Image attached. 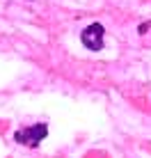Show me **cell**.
<instances>
[{
    "label": "cell",
    "instance_id": "cell-1",
    "mask_svg": "<svg viewBox=\"0 0 151 158\" xmlns=\"http://www.w3.org/2000/svg\"><path fill=\"white\" fill-rule=\"evenodd\" d=\"M48 135V126L46 124H35V126H28V128H18L14 133V140L25 147H37Z\"/></svg>",
    "mask_w": 151,
    "mask_h": 158
},
{
    "label": "cell",
    "instance_id": "cell-2",
    "mask_svg": "<svg viewBox=\"0 0 151 158\" xmlns=\"http://www.w3.org/2000/svg\"><path fill=\"white\" fill-rule=\"evenodd\" d=\"M103 39H105V30H103L101 23H92L80 32V41L89 51H101L103 48Z\"/></svg>",
    "mask_w": 151,
    "mask_h": 158
},
{
    "label": "cell",
    "instance_id": "cell-3",
    "mask_svg": "<svg viewBox=\"0 0 151 158\" xmlns=\"http://www.w3.org/2000/svg\"><path fill=\"white\" fill-rule=\"evenodd\" d=\"M151 28V23H144V25H140V32H142V35H144V32H147Z\"/></svg>",
    "mask_w": 151,
    "mask_h": 158
}]
</instances>
